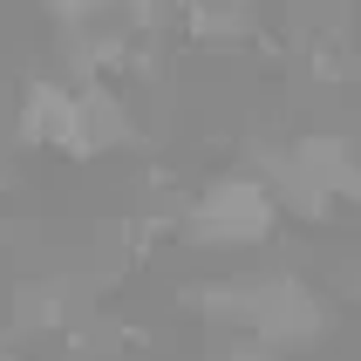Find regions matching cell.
I'll use <instances>...</instances> for the list:
<instances>
[{
  "label": "cell",
  "mask_w": 361,
  "mask_h": 361,
  "mask_svg": "<svg viewBox=\"0 0 361 361\" xmlns=\"http://www.w3.org/2000/svg\"><path fill=\"white\" fill-rule=\"evenodd\" d=\"M280 232V204H273V184L259 171H232V178H212L184 212V239L191 245H219V252H239V245H266Z\"/></svg>",
  "instance_id": "cell-1"
},
{
  "label": "cell",
  "mask_w": 361,
  "mask_h": 361,
  "mask_svg": "<svg viewBox=\"0 0 361 361\" xmlns=\"http://www.w3.org/2000/svg\"><path fill=\"white\" fill-rule=\"evenodd\" d=\"M14 137L27 150H61V157H96L89 150V123H82V89L61 75H27L14 109Z\"/></svg>",
  "instance_id": "cell-2"
},
{
  "label": "cell",
  "mask_w": 361,
  "mask_h": 361,
  "mask_svg": "<svg viewBox=\"0 0 361 361\" xmlns=\"http://www.w3.org/2000/svg\"><path fill=\"white\" fill-rule=\"evenodd\" d=\"M327 327V300L314 293L307 280H293V273H273V280H252V341H266L273 355H286V348H314Z\"/></svg>",
  "instance_id": "cell-3"
},
{
  "label": "cell",
  "mask_w": 361,
  "mask_h": 361,
  "mask_svg": "<svg viewBox=\"0 0 361 361\" xmlns=\"http://www.w3.org/2000/svg\"><path fill=\"white\" fill-rule=\"evenodd\" d=\"M286 164L307 184H321L334 204H361V143L348 130H300L286 143Z\"/></svg>",
  "instance_id": "cell-4"
},
{
  "label": "cell",
  "mask_w": 361,
  "mask_h": 361,
  "mask_svg": "<svg viewBox=\"0 0 361 361\" xmlns=\"http://www.w3.org/2000/svg\"><path fill=\"white\" fill-rule=\"evenodd\" d=\"M178 27L198 48H239V41L259 35V7H245V0H191V7H178Z\"/></svg>",
  "instance_id": "cell-5"
},
{
  "label": "cell",
  "mask_w": 361,
  "mask_h": 361,
  "mask_svg": "<svg viewBox=\"0 0 361 361\" xmlns=\"http://www.w3.org/2000/svg\"><path fill=\"white\" fill-rule=\"evenodd\" d=\"M61 327H68L61 280H20L14 286V334H61Z\"/></svg>",
  "instance_id": "cell-6"
},
{
  "label": "cell",
  "mask_w": 361,
  "mask_h": 361,
  "mask_svg": "<svg viewBox=\"0 0 361 361\" xmlns=\"http://www.w3.org/2000/svg\"><path fill=\"white\" fill-rule=\"evenodd\" d=\"M212 361H280V355H273L266 341H252V334H219Z\"/></svg>",
  "instance_id": "cell-7"
}]
</instances>
